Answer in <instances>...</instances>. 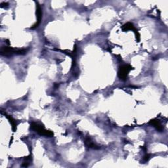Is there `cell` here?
<instances>
[{
	"mask_svg": "<svg viewBox=\"0 0 168 168\" xmlns=\"http://www.w3.org/2000/svg\"><path fill=\"white\" fill-rule=\"evenodd\" d=\"M36 17H37V22L33 26H32V29L36 28L37 27H38V26L39 25V24L41 22V17H42V12H41V9L39 5L37 3L36 4Z\"/></svg>",
	"mask_w": 168,
	"mask_h": 168,
	"instance_id": "4",
	"label": "cell"
},
{
	"mask_svg": "<svg viewBox=\"0 0 168 168\" xmlns=\"http://www.w3.org/2000/svg\"><path fill=\"white\" fill-rule=\"evenodd\" d=\"M6 41H7V44H9V40H8V39H7Z\"/></svg>",
	"mask_w": 168,
	"mask_h": 168,
	"instance_id": "11",
	"label": "cell"
},
{
	"mask_svg": "<svg viewBox=\"0 0 168 168\" xmlns=\"http://www.w3.org/2000/svg\"><path fill=\"white\" fill-rule=\"evenodd\" d=\"M5 116H6L7 117V118L8 119V120H9V122H10V124H11V126H12V129L13 131H16V130H17V123H16V122L14 119H13L11 116H9V115H7V114H5Z\"/></svg>",
	"mask_w": 168,
	"mask_h": 168,
	"instance_id": "8",
	"label": "cell"
},
{
	"mask_svg": "<svg viewBox=\"0 0 168 168\" xmlns=\"http://www.w3.org/2000/svg\"><path fill=\"white\" fill-rule=\"evenodd\" d=\"M149 159H150V155H149V154H146V155L145 156V161L149 160Z\"/></svg>",
	"mask_w": 168,
	"mask_h": 168,
	"instance_id": "10",
	"label": "cell"
},
{
	"mask_svg": "<svg viewBox=\"0 0 168 168\" xmlns=\"http://www.w3.org/2000/svg\"><path fill=\"white\" fill-rule=\"evenodd\" d=\"M85 144L87 147L92 148V149H95V150H98V149L100 148L99 146H97L96 144H95L93 142L91 138L89 137H87L85 138Z\"/></svg>",
	"mask_w": 168,
	"mask_h": 168,
	"instance_id": "6",
	"label": "cell"
},
{
	"mask_svg": "<svg viewBox=\"0 0 168 168\" xmlns=\"http://www.w3.org/2000/svg\"><path fill=\"white\" fill-rule=\"evenodd\" d=\"M28 166H29V162H28V161H27V160H25V162H24V163H23L22 165V167H28Z\"/></svg>",
	"mask_w": 168,
	"mask_h": 168,
	"instance_id": "9",
	"label": "cell"
},
{
	"mask_svg": "<svg viewBox=\"0 0 168 168\" xmlns=\"http://www.w3.org/2000/svg\"><path fill=\"white\" fill-rule=\"evenodd\" d=\"M30 128L40 135L49 137H51L53 136V133L52 131L45 129L44 127L41 126V124L36 123V122H32L30 124Z\"/></svg>",
	"mask_w": 168,
	"mask_h": 168,
	"instance_id": "2",
	"label": "cell"
},
{
	"mask_svg": "<svg viewBox=\"0 0 168 168\" xmlns=\"http://www.w3.org/2000/svg\"><path fill=\"white\" fill-rule=\"evenodd\" d=\"M133 69L132 66L129 65H123L119 68L118 75L119 78L123 81H126L127 78V75L129 72Z\"/></svg>",
	"mask_w": 168,
	"mask_h": 168,
	"instance_id": "3",
	"label": "cell"
},
{
	"mask_svg": "<svg viewBox=\"0 0 168 168\" xmlns=\"http://www.w3.org/2000/svg\"><path fill=\"white\" fill-rule=\"evenodd\" d=\"M149 124L151 125V126H153V127H154L156 128V129L157 131H158L159 132H162V131H163L164 128L162 127V126L160 124V122L158 120V119H153L149 122Z\"/></svg>",
	"mask_w": 168,
	"mask_h": 168,
	"instance_id": "5",
	"label": "cell"
},
{
	"mask_svg": "<svg viewBox=\"0 0 168 168\" xmlns=\"http://www.w3.org/2000/svg\"><path fill=\"white\" fill-rule=\"evenodd\" d=\"M122 30H123L124 32H126L128 30H133V31H134V32L135 33V34H137V33H138L137 30L135 28L134 26H133V24L130 23V22L125 24V25L122 26Z\"/></svg>",
	"mask_w": 168,
	"mask_h": 168,
	"instance_id": "7",
	"label": "cell"
},
{
	"mask_svg": "<svg viewBox=\"0 0 168 168\" xmlns=\"http://www.w3.org/2000/svg\"><path fill=\"white\" fill-rule=\"evenodd\" d=\"M28 50V49H15L10 47H3L0 51V54L5 57H11L13 54L25 55L27 53Z\"/></svg>",
	"mask_w": 168,
	"mask_h": 168,
	"instance_id": "1",
	"label": "cell"
}]
</instances>
